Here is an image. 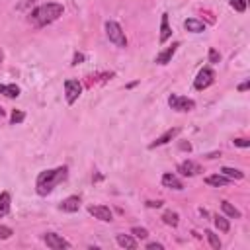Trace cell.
Returning <instances> with one entry per match:
<instances>
[{"mask_svg":"<svg viewBox=\"0 0 250 250\" xmlns=\"http://www.w3.org/2000/svg\"><path fill=\"white\" fill-rule=\"evenodd\" d=\"M68 176V168L66 166H57V168H51V170H43L39 172L37 180H35V191L39 195H49L55 186H59L61 182H64Z\"/></svg>","mask_w":250,"mask_h":250,"instance_id":"obj_1","label":"cell"},{"mask_svg":"<svg viewBox=\"0 0 250 250\" xmlns=\"http://www.w3.org/2000/svg\"><path fill=\"white\" fill-rule=\"evenodd\" d=\"M62 12H64L62 4H59V2H47V4H41V6H37V8H33L29 12V21L35 27H45V25L57 21L62 16Z\"/></svg>","mask_w":250,"mask_h":250,"instance_id":"obj_2","label":"cell"},{"mask_svg":"<svg viewBox=\"0 0 250 250\" xmlns=\"http://www.w3.org/2000/svg\"><path fill=\"white\" fill-rule=\"evenodd\" d=\"M105 35H107V39H109L115 47H119V49H125V47H127L125 31H123V27H121L117 21H113V20H107V21H105Z\"/></svg>","mask_w":250,"mask_h":250,"instance_id":"obj_3","label":"cell"},{"mask_svg":"<svg viewBox=\"0 0 250 250\" xmlns=\"http://www.w3.org/2000/svg\"><path fill=\"white\" fill-rule=\"evenodd\" d=\"M168 105L174 111H191L195 107V102L191 98H186V96H180V94H170L168 96Z\"/></svg>","mask_w":250,"mask_h":250,"instance_id":"obj_4","label":"cell"},{"mask_svg":"<svg viewBox=\"0 0 250 250\" xmlns=\"http://www.w3.org/2000/svg\"><path fill=\"white\" fill-rule=\"evenodd\" d=\"M213 82H215V70H213L211 66H203V68L197 72L195 80H193V88H195V90H205V88H209Z\"/></svg>","mask_w":250,"mask_h":250,"instance_id":"obj_5","label":"cell"},{"mask_svg":"<svg viewBox=\"0 0 250 250\" xmlns=\"http://www.w3.org/2000/svg\"><path fill=\"white\" fill-rule=\"evenodd\" d=\"M80 94H82V84L78 80H74V78L64 80V98H66L68 105H72L80 98Z\"/></svg>","mask_w":250,"mask_h":250,"instance_id":"obj_6","label":"cell"},{"mask_svg":"<svg viewBox=\"0 0 250 250\" xmlns=\"http://www.w3.org/2000/svg\"><path fill=\"white\" fill-rule=\"evenodd\" d=\"M43 242H45L49 248H53V250H62V248H70V246H72L66 238H62V236L57 234V232H45V234H43Z\"/></svg>","mask_w":250,"mask_h":250,"instance_id":"obj_7","label":"cell"},{"mask_svg":"<svg viewBox=\"0 0 250 250\" xmlns=\"http://www.w3.org/2000/svg\"><path fill=\"white\" fill-rule=\"evenodd\" d=\"M88 213H90L94 219L102 221V223H111V221H113V213H111V209L105 207V205H88Z\"/></svg>","mask_w":250,"mask_h":250,"instance_id":"obj_8","label":"cell"},{"mask_svg":"<svg viewBox=\"0 0 250 250\" xmlns=\"http://www.w3.org/2000/svg\"><path fill=\"white\" fill-rule=\"evenodd\" d=\"M178 133H180V127H172V129H168V131H164L160 137H156L150 145H148V148H156V146H162V145H168L170 141H174L176 137H178Z\"/></svg>","mask_w":250,"mask_h":250,"instance_id":"obj_9","label":"cell"},{"mask_svg":"<svg viewBox=\"0 0 250 250\" xmlns=\"http://www.w3.org/2000/svg\"><path fill=\"white\" fill-rule=\"evenodd\" d=\"M178 172L182 176H186V178H193V176H197L201 172V166L197 162H193V160H184V162L178 164Z\"/></svg>","mask_w":250,"mask_h":250,"instance_id":"obj_10","label":"cell"},{"mask_svg":"<svg viewBox=\"0 0 250 250\" xmlns=\"http://www.w3.org/2000/svg\"><path fill=\"white\" fill-rule=\"evenodd\" d=\"M178 47H180V43L176 41V43H172L170 47H166L164 51H160L158 55H156V59H154V62L156 64H168L170 61H172V57H174V53L178 51Z\"/></svg>","mask_w":250,"mask_h":250,"instance_id":"obj_11","label":"cell"},{"mask_svg":"<svg viewBox=\"0 0 250 250\" xmlns=\"http://www.w3.org/2000/svg\"><path fill=\"white\" fill-rule=\"evenodd\" d=\"M59 209L64 213H76L80 209V197L78 195H68L66 199H62L59 203Z\"/></svg>","mask_w":250,"mask_h":250,"instance_id":"obj_12","label":"cell"},{"mask_svg":"<svg viewBox=\"0 0 250 250\" xmlns=\"http://www.w3.org/2000/svg\"><path fill=\"white\" fill-rule=\"evenodd\" d=\"M205 184L211 186V188H225V186H230L232 180H229L227 176H223L221 172L219 174H211V176H205Z\"/></svg>","mask_w":250,"mask_h":250,"instance_id":"obj_13","label":"cell"},{"mask_svg":"<svg viewBox=\"0 0 250 250\" xmlns=\"http://www.w3.org/2000/svg\"><path fill=\"white\" fill-rule=\"evenodd\" d=\"M162 186L164 188H170V189H176V191H182L184 189V182L176 174H170V172L162 176Z\"/></svg>","mask_w":250,"mask_h":250,"instance_id":"obj_14","label":"cell"},{"mask_svg":"<svg viewBox=\"0 0 250 250\" xmlns=\"http://www.w3.org/2000/svg\"><path fill=\"white\" fill-rule=\"evenodd\" d=\"M115 242L121 246V248H129V250H135V248H139V242H137V238L133 236V234H115Z\"/></svg>","mask_w":250,"mask_h":250,"instance_id":"obj_15","label":"cell"},{"mask_svg":"<svg viewBox=\"0 0 250 250\" xmlns=\"http://www.w3.org/2000/svg\"><path fill=\"white\" fill-rule=\"evenodd\" d=\"M170 37H172V29H170V23H168V14L164 12L160 16V35H158V41L166 43Z\"/></svg>","mask_w":250,"mask_h":250,"instance_id":"obj_16","label":"cell"},{"mask_svg":"<svg viewBox=\"0 0 250 250\" xmlns=\"http://www.w3.org/2000/svg\"><path fill=\"white\" fill-rule=\"evenodd\" d=\"M184 27H186V31H189V33H203V31H205V23H203L201 20H197V18H188V20L184 21Z\"/></svg>","mask_w":250,"mask_h":250,"instance_id":"obj_17","label":"cell"},{"mask_svg":"<svg viewBox=\"0 0 250 250\" xmlns=\"http://www.w3.org/2000/svg\"><path fill=\"white\" fill-rule=\"evenodd\" d=\"M10 209H12V195L8 191H2L0 193V219L6 217L10 213Z\"/></svg>","mask_w":250,"mask_h":250,"instance_id":"obj_18","label":"cell"},{"mask_svg":"<svg viewBox=\"0 0 250 250\" xmlns=\"http://www.w3.org/2000/svg\"><path fill=\"white\" fill-rule=\"evenodd\" d=\"M221 209H223L225 217H230V219H240L242 217V213L232 203H229V201H221Z\"/></svg>","mask_w":250,"mask_h":250,"instance_id":"obj_19","label":"cell"},{"mask_svg":"<svg viewBox=\"0 0 250 250\" xmlns=\"http://www.w3.org/2000/svg\"><path fill=\"white\" fill-rule=\"evenodd\" d=\"M221 174L227 176V178L232 180V182L244 178V172H242V170H238V168H230V166H223V168H221Z\"/></svg>","mask_w":250,"mask_h":250,"instance_id":"obj_20","label":"cell"},{"mask_svg":"<svg viewBox=\"0 0 250 250\" xmlns=\"http://www.w3.org/2000/svg\"><path fill=\"white\" fill-rule=\"evenodd\" d=\"M20 86L16 84H0V94H4L6 98H18L20 96Z\"/></svg>","mask_w":250,"mask_h":250,"instance_id":"obj_21","label":"cell"},{"mask_svg":"<svg viewBox=\"0 0 250 250\" xmlns=\"http://www.w3.org/2000/svg\"><path fill=\"white\" fill-rule=\"evenodd\" d=\"M162 221H164V225H168V227H178V223H180V215H178L176 211H164Z\"/></svg>","mask_w":250,"mask_h":250,"instance_id":"obj_22","label":"cell"},{"mask_svg":"<svg viewBox=\"0 0 250 250\" xmlns=\"http://www.w3.org/2000/svg\"><path fill=\"white\" fill-rule=\"evenodd\" d=\"M213 223H215V227H217L221 232H229V230H230V223H229V219L223 217V215H215V217H213Z\"/></svg>","mask_w":250,"mask_h":250,"instance_id":"obj_23","label":"cell"},{"mask_svg":"<svg viewBox=\"0 0 250 250\" xmlns=\"http://www.w3.org/2000/svg\"><path fill=\"white\" fill-rule=\"evenodd\" d=\"M205 236H207V240H209V246L213 248V250H221V240H219V236L213 232V230H205Z\"/></svg>","mask_w":250,"mask_h":250,"instance_id":"obj_24","label":"cell"},{"mask_svg":"<svg viewBox=\"0 0 250 250\" xmlns=\"http://www.w3.org/2000/svg\"><path fill=\"white\" fill-rule=\"evenodd\" d=\"M23 119H25V113H23L21 109H14L12 115H10V123H12V125H20Z\"/></svg>","mask_w":250,"mask_h":250,"instance_id":"obj_25","label":"cell"},{"mask_svg":"<svg viewBox=\"0 0 250 250\" xmlns=\"http://www.w3.org/2000/svg\"><path fill=\"white\" fill-rule=\"evenodd\" d=\"M229 4H230V8H232L234 12H238V14H242V12L246 10V0H229Z\"/></svg>","mask_w":250,"mask_h":250,"instance_id":"obj_26","label":"cell"},{"mask_svg":"<svg viewBox=\"0 0 250 250\" xmlns=\"http://www.w3.org/2000/svg\"><path fill=\"white\" fill-rule=\"evenodd\" d=\"M131 234H133L135 238H148V230L143 229V227H133V229H131Z\"/></svg>","mask_w":250,"mask_h":250,"instance_id":"obj_27","label":"cell"},{"mask_svg":"<svg viewBox=\"0 0 250 250\" xmlns=\"http://www.w3.org/2000/svg\"><path fill=\"white\" fill-rule=\"evenodd\" d=\"M12 234H14V230H12V227H6V225H0V240H8V238H12Z\"/></svg>","mask_w":250,"mask_h":250,"instance_id":"obj_28","label":"cell"},{"mask_svg":"<svg viewBox=\"0 0 250 250\" xmlns=\"http://www.w3.org/2000/svg\"><path fill=\"white\" fill-rule=\"evenodd\" d=\"M219 61H221V55L211 47V49H209V62H219Z\"/></svg>","mask_w":250,"mask_h":250,"instance_id":"obj_29","label":"cell"},{"mask_svg":"<svg viewBox=\"0 0 250 250\" xmlns=\"http://www.w3.org/2000/svg\"><path fill=\"white\" fill-rule=\"evenodd\" d=\"M80 62H84V53H78V51H76L74 57H72V62H70V64L76 66V64H80Z\"/></svg>","mask_w":250,"mask_h":250,"instance_id":"obj_30","label":"cell"},{"mask_svg":"<svg viewBox=\"0 0 250 250\" xmlns=\"http://www.w3.org/2000/svg\"><path fill=\"white\" fill-rule=\"evenodd\" d=\"M234 146L248 148V146H250V141H248V139H234Z\"/></svg>","mask_w":250,"mask_h":250,"instance_id":"obj_31","label":"cell"},{"mask_svg":"<svg viewBox=\"0 0 250 250\" xmlns=\"http://www.w3.org/2000/svg\"><path fill=\"white\" fill-rule=\"evenodd\" d=\"M162 248H164V246H162L160 242H148V244H146V250H162Z\"/></svg>","mask_w":250,"mask_h":250,"instance_id":"obj_32","label":"cell"},{"mask_svg":"<svg viewBox=\"0 0 250 250\" xmlns=\"http://www.w3.org/2000/svg\"><path fill=\"white\" fill-rule=\"evenodd\" d=\"M250 88V82L246 80V82H242V84H238V92H246Z\"/></svg>","mask_w":250,"mask_h":250,"instance_id":"obj_33","label":"cell"},{"mask_svg":"<svg viewBox=\"0 0 250 250\" xmlns=\"http://www.w3.org/2000/svg\"><path fill=\"white\" fill-rule=\"evenodd\" d=\"M148 207H162V201H146Z\"/></svg>","mask_w":250,"mask_h":250,"instance_id":"obj_34","label":"cell"},{"mask_svg":"<svg viewBox=\"0 0 250 250\" xmlns=\"http://www.w3.org/2000/svg\"><path fill=\"white\" fill-rule=\"evenodd\" d=\"M180 148L182 150H191V145L189 143H180Z\"/></svg>","mask_w":250,"mask_h":250,"instance_id":"obj_35","label":"cell"},{"mask_svg":"<svg viewBox=\"0 0 250 250\" xmlns=\"http://www.w3.org/2000/svg\"><path fill=\"white\" fill-rule=\"evenodd\" d=\"M2 61H4V51H2V47H0V64H2Z\"/></svg>","mask_w":250,"mask_h":250,"instance_id":"obj_36","label":"cell"},{"mask_svg":"<svg viewBox=\"0 0 250 250\" xmlns=\"http://www.w3.org/2000/svg\"><path fill=\"white\" fill-rule=\"evenodd\" d=\"M2 115H4V109H2V107H0V117H2Z\"/></svg>","mask_w":250,"mask_h":250,"instance_id":"obj_37","label":"cell"}]
</instances>
